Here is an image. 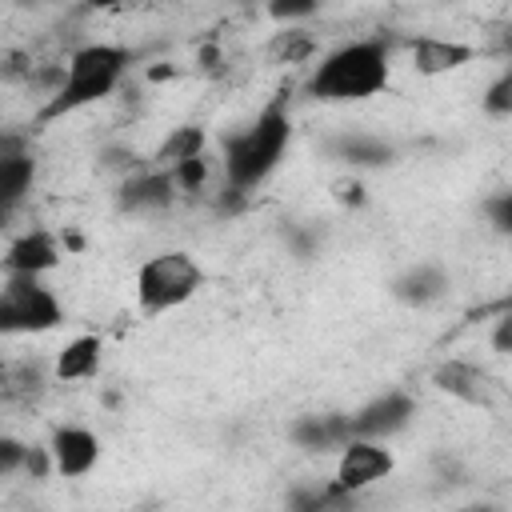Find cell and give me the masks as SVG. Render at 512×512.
<instances>
[{
	"mask_svg": "<svg viewBox=\"0 0 512 512\" xmlns=\"http://www.w3.org/2000/svg\"><path fill=\"white\" fill-rule=\"evenodd\" d=\"M388 60H392V40L368 36V40H348L332 48L308 76V96L328 100V104H356L372 100L388 88Z\"/></svg>",
	"mask_w": 512,
	"mask_h": 512,
	"instance_id": "obj_1",
	"label": "cell"
},
{
	"mask_svg": "<svg viewBox=\"0 0 512 512\" xmlns=\"http://www.w3.org/2000/svg\"><path fill=\"white\" fill-rule=\"evenodd\" d=\"M132 60L136 56L124 44H84V48H76L68 56V64H64V80H60L56 96L44 100V108L36 112V120L48 124V120L72 116V112H80V108L112 96L120 88L124 72L132 68Z\"/></svg>",
	"mask_w": 512,
	"mask_h": 512,
	"instance_id": "obj_2",
	"label": "cell"
},
{
	"mask_svg": "<svg viewBox=\"0 0 512 512\" xmlns=\"http://www.w3.org/2000/svg\"><path fill=\"white\" fill-rule=\"evenodd\" d=\"M288 140H292L288 108L280 100H272L248 128H240L236 136L224 140V188L248 196L256 184H264L276 172Z\"/></svg>",
	"mask_w": 512,
	"mask_h": 512,
	"instance_id": "obj_3",
	"label": "cell"
},
{
	"mask_svg": "<svg viewBox=\"0 0 512 512\" xmlns=\"http://www.w3.org/2000/svg\"><path fill=\"white\" fill-rule=\"evenodd\" d=\"M200 288H204V268L184 248H168V252L144 260L140 272H136V300L152 316L188 304Z\"/></svg>",
	"mask_w": 512,
	"mask_h": 512,
	"instance_id": "obj_4",
	"label": "cell"
},
{
	"mask_svg": "<svg viewBox=\"0 0 512 512\" xmlns=\"http://www.w3.org/2000/svg\"><path fill=\"white\" fill-rule=\"evenodd\" d=\"M60 320H64V308H60L56 292L48 284H40V276L4 272V288H0V332L4 336L52 332Z\"/></svg>",
	"mask_w": 512,
	"mask_h": 512,
	"instance_id": "obj_5",
	"label": "cell"
},
{
	"mask_svg": "<svg viewBox=\"0 0 512 512\" xmlns=\"http://www.w3.org/2000/svg\"><path fill=\"white\" fill-rule=\"evenodd\" d=\"M432 384H436L444 396H452V400H460V404H468V408H484V412H496V408L508 400V396H504V384H500L488 368L468 364V360H444V364H436Z\"/></svg>",
	"mask_w": 512,
	"mask_h": 512,
	"instance_id": "obj_6",
	"label": "cell"
},
{
	"mask_svg": "<svg viewBox=\"0 0 512 512\" xmlns=\"http://www.w3.org/2000/svg\"><path fill=\"white\" fill-rule=\"evenodd\" d=\"M392 468H396V460H392V452L380 440H348L340 448L332 484L340 492H348V496H360L364 488H372L376 480H384Z\"/></svg>",
	"mask_w": 512,
	"mask_h": 512,
	"instance_id": "obj_7",
	"label": "cell"
},
{
	"mask_svg": "<svg viewBox=\"0 0 512 512\" xmlns=\"http://www.w3.org/2000/svg\"><path fill=\"white\" fill-rule=\"evenodd\" d=\"M416 416V400L400 388L372 396L364 408L352 412V440H388L396 432H404Z\"/></svg>",
	"mask_w": 512,
	"mask_h": 512,
	"instance_id": "obj_8",
	"label": "cell"
},
{
	"mask_svg": "<svg viewBox=\"0 0 512 512\" xmlns=\"http://www.w3.org/2000/svg\"><path fill=\"white\" fill-rule=\"evenodd\" d=\"M48 448H52V464H56V472H60L64 480L88 476V472L96 468V460H100V440H96V432H88V428H80V424H60V428L52 432Z\"/></svg>",
	"mask_w": 512,
	"mask_h": 512,
	"instance_id": "obj_9",
	"label": "cell"
},
{
	"mask_svg": "<svg viewBox=\"0 0 512 512\" xmlns=\"http://www.w3.org/2000/svg\"><path fill=\"white\" fill-rule=\"evenodd\" d=\"M172 200H176V180L164 168H144L116 188L120 212H164Z\"/></svg>",
	"mask_w": 512,
	"mask_h": 512,
	"instance_id": "obj_10",
	"label": "cell"
},
{
	"mask_svg": "<svg viewBox=\"0 0 512 512\" xmlns=\"http://www.w3.org/2000/svg\"><path fill=\"white\" fill-rule=\"evenodd\" d=\"M56 264H60V244L44 228H32V232L16 236L8 244V256H4V272H12V276H44Z\"/></svg>",
	"mask_w": 512,
	"mask_h": 512,
	"instance_id": "obj_11",
	"label": "cell"
},
{
	"mask_svg": "<svg viewBox=\"0 0 512 512\" xmlns=\"http://www.w3.org/2000/svg\"><path fill=\"white\" fill-rule=\"evenodd\" d=\"M32 176H36V160L20 148L16 136H4V144H0V212L4 216H12L20 208V200L32 188Z\"/></svg>",
	"mask_w": 512,
	"mask_h": 512,
	"instance_id": "obj_12",
	"label": "cell"
},
{
	"mask_svg": "<svg viewBox=\"0 0 512 512\" xmlns=\"http://www.w3.org/2000/svg\"><path fill=\"white\" fill-rule=\"evenodd\" d=\"M476 60V48L472 44H460V40H444V36H416L412 40V68L420 76H448L464 64Z\"/></svg>",
	"mask_w": 512,
	"mask_h": 512,
	"instance_id": "obj_13",
	"label": "cell"
},
{
	"mask_svg": "<svg viewBox=\"0 0 512 512\" xmlns=\"http://www.w3.org/2000/svg\"><path fill=\"white\" fill-rule=\"evenodd\" d=\"M292 440L308 452L344 448L352 440V416L348 412H324V416H300L292 424Z\"/></svg>",
	"mask_w": 512,
	"mask_h": 512,
	"instance_id": "obj_14",
	"label": "cell"
},
{
	"mask_svg": "<svg viewBox=\"0 0 512 512\" xmlns=\"http://www.w3.org/2000/svg\"><path fill=\"white\" fill-rule=\"evenodd\" d=\"M448 292V272L440 264H412L392 280V296L412 304V308H428Z\"/></svg>",
	"mask_w": 512,
	"mask_h": 512,
	"instance_id": "obj_15",
	"label": "cell"
},
{
	"mask_svg": "<svg viewBox=\"0 0 512 512\" xmlns=\"http://www.w3.org/2000/svg\"><path fill=\"white\" fill-rule=\"evenodd\" d=\"M96 368H100V336H92V332L68 340L56 356V380H64V384L88 380V376H96Z\"/></svg>",
	"mask_w": 512,
	"mask_h": 512,
	"instance_id": "obj_16",
	"label": "cell"
},
{
	"mask_svg": "<svg viewBox=\"0 0 512 512\" xmlns=\"http://www.w3.org/2000/svg\"><path fill=\"white\" fill-rule=\"evenodd\" d=\"M332 152L340 156V160H348L352 168H384V164H392V144H384V140H376V136H368V132H344V136H336L332 140Z\"/></svg>",
	"mask_w": 512,
	"mask_h": 512,
	"instance_id": "obj_17",
	"label": "cell"
},
{
	"mask_svg": "<svg viewBox=\"0 0 512 512\" xmlns=\"http://www.w3.org/2000/svg\"><path fill=\"white\" fill-rule=\"evenodd\" d=\"M192 156H204V128L200 124H180V128H172L168 136H164V144L156 148V168H164V172H172L176 164H184V160H192Z\"/></svg>",
	"mask_w": 512,
	"mask_h": 512,
	"instance_id": "obj_18",
	"label": "cell"
},
{
	"mask_svg": "<svg viewBox=\"0 0 512 512\" xmlns=\"http://www.w3.org/2000/svg\"><path fill=\"white\" fill-rule=\"evenodd\" d=\"M356 496L340 492L332 480L328 484H304L288 496V512H352Z\"/></svg>",
	"mask_w": 512,
	"mask_h": 512,
	"instance_id": "obj_19",
	"label": "cell"
},
{
	"mask_svg": "<svg viewBox=\"0 0 512 512\" xmlns=\"http://www.w3.org/2000/svg\"><path fill=\"white\" fill-rule=\"evenodd\" d=\"M308 52H312V36H308L304 28H284V32H276V40H272V56H276V60L296 64V60H304Z\"/></svg>",
	"mask_w": 512,
	"mask_h": 512,
	"instance_id": "obj_20",
	"label": "cell"
},
{
	"mask_svg": "<svg viewBox=\"0 0 512 512\" xmlns=\"http://www.w3.org/2000/svg\"><path fill=\"white\" fill-rule=\"evenodd\" d=\"M484 112L488 116H512V64L484 88Z\"/></svg>",
	"mask_w": 512,
	"mask_h": 512,
	"instance_id": "obj_21",
	"label": "cell"
},
{
	"mask_svg": "<svg viewBox=\"0 0 512 512\" xmlns=\"http://www.w3.org/2000/svg\"><path fill=\"white\" fill-rule=\"evenodd\" d=\"M172 180H176V192H204V184H208V156H192V160L176 164Z\"/></svg>",
	"mask_w": 512,
	"mask_h": 512,
	"instance_id": "obj_22",
	"label": "cell"
},
{
	"mask_svg": "<svg viewBox=\"0 0 512 512\" xmlns=\"http://www.w3.org/2000/svg\"><path fill=\"white\" fill-rule=\"evenodd\" d=\"M100 164H104V168H112V172H124V180H128V176H136V172H144L140 152H136V148H124V144L104 148V152H100Z\"/></svg>",
	"mask_w": 512,
	"mask_h": 512,
	"instance_id": "obj_23",
	"label": "cell"
},
{
	"mask_svg": "<svg viewBox=\"0 0 512 512\" xmlns=\"http://www.w3.org/2000/svg\"><path fill=\"white\" fill-rule=\"evenodd\" d=\"M484 216H488V224H492L500 236H512V188L488 196V200H484Z\"/></svg>",
	"mask_w": 512,
	"mask_h": 512,
	"instance_id": "obj_24",
	"label": "cell"
},
{
	"mask_svg": "<svg viewBox=\"0 0 512 512\" xmlns=\"http://www.w3.org/2000/svg\"><path fill=\"white\" fill-rule=\"evenodd\" d=\"M28 464V444H20V440H12V436H4L0 440V472L4 476H12L16 468H24Z\"/></svg>",
	"mask_w": 512,
	"mask_h": 512,
	"instance_id": "obj_25",
	"label": "cell"
},
{
	"mask_svg": "<svg viewBox=\"0 0 512 512\" xmlns=\"http://www.w3.org/2000/svg\"><path fill=\"white\" fill-rule=\"evenodd\" d=\"M268 16L280 20V24H284V20L292 24V20H308V16H316V4H308V0H300V4H272Z\"/></svg>",
	"mask_w": 512,
	"mask_h": 512,
	"instance_id": "obj_26",
	"label": "cell"
},
{
	"mask_svg": "<svg viewBox=\"0 0 512 512\" xmlns=\"http://www.w3.org/2000/svg\"><path fill=\"white\" fill-rule=\"evenodd\" d=\"M332 192H336V200L348 204V208H360V204H364V184H360L356 176H352V180H336Z\"/></svg>",
	"mask_w": 512,
	"mask_h": 512,
	"instance_id": "obj_27",
	"label": "cell"
},
{
	"mask_svg": "<svg viewBox=\"0 0 512 512\" xmlns=\"http://www.w3.org/2000/svg\"><path fill=\"white\" fill-rule=\"evenodd\" d=\"M48 468H56V464H52V448H28V464H24V472H28L32 480H44Z\"/></svg>",
	"mask_w": 512,
	"mask_h": 512,
	"instance_id": "obj_28",
	"label": "cell"
},
{
	"mask_svg": "<svg viewBox=\"0 0 512 512\" xmlns=\"http://www.w3.org/2000/svg\"><path fill=\"white\" fill-rule=\"evenodd\" d=\"M492 348L496 352H512V308L492 324Z\"/></svg>",
	"mask_w": 512,
	"mask_h": 512,
	"instance_id": "obj_29",
	"label": "cell"
},
{
	"mask_svg": "<svg viewBox=\"0 0 512 512\" xmlns=\"http://www.w3.org/2000/svg\"><path fill=\"white\" fill-rule=\"evenodd\" d=\"M500 52H504V56H512V24L500 32Z\"/></svg>",
	"mask_w": 512,
	"mask_h": 512,
	"instance_id": "obj_30",
	"label": "cell"
},
{
	"mask_svg": "<svg viewBox=\"0 0 512 512\" xmlns=\"http://www.w3.org/2000/svg\"><path fill=\"white\" fill-rule=\"evenodd\" d=\"M460 512H496L492 504H468V508H460Z\"/></svg>",
	"mask_w": 512,
	"mask_h": 512,
	"instance_id": "obj_31",
	"label": "cell"
}]
</instances>
